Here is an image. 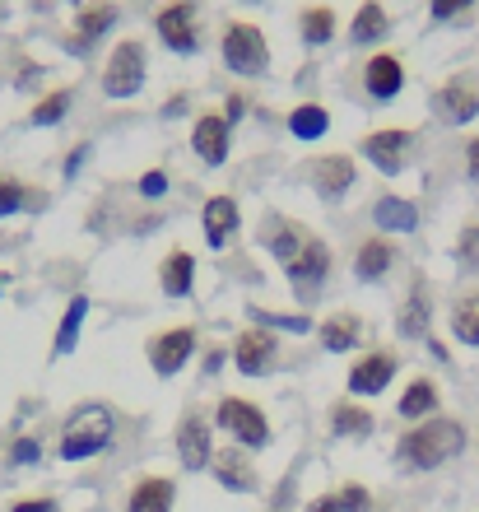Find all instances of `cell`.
Masks as SVG:
<instances>
[{
	"instance_id": "obj_2",
	"label": "cell",
	"mask_w": 479,
	"mask_h": 512,
	"mask_svg": "<svg viewBox=\"0 0 479 512\" xmlns=\"http://www.w3.org/2000/svg\"><path fill=\"white\" fill-rule=\"evenodd\" d=\"M112 433H117V419L107 405H80L75 415L66 419V429H61V461H89L98 457L103 447H112Z\"/></svg>"
},
{
	"instance_id": "obj_45",
	"label": "cell",
	"mask_w": 479,
	"mask_h": 512,
	"mask_svg": "<svg viewBox=\"0 0 479 512\" xmlns=\"http://www.w3.org/2000/svg\"><path fill=\"white\" fill-rule=\"evenodd\" d=\"M84 154H89V145H80V149H75V154H70V159H66V177H75V173H80V159H84Z\"/></svg>"
},
{
	"instance_id": "obj_1",
	"label": "cell",
	"mask_w": 479,
	"mask_h": 512,
	"mask_svg": "<svg viewBox=\"0 0 479 512\" xmlns=\"http://www.w3.org/2000/svg\"><path fill=\"white\" fill-rule=\"evenodd\" d=\"M466 452V424L452 415H433L424 424H414L405 438L396 443V457L410 471H438L447 461H456Z\"/></svg>"
},
{
	"instance_id": "obj_23",
	"label": "cell",
	"mask_w": 479,
	"mask_h": 512,
	"mask_svg": "<svg viewBox=\"0 0 479 512\" xmlns=\"http://www.w3.org/2000/svg\"><path fill=\"white\" fill-rule=\"evenodd\" d=\"M317 336L331 354L354 350V345H359V317H354V312H331V317L317 326Z\"/></svg>"
},
{
	"instance_id": "obj_7",
	"label": "cell",
	"mask_w": 479,
	"mask_h": 512,
	"mask_svg": "<svg viewBox=\"0 0 479 512\" xmlns=\"http://www.w3.org/2000/svg\"><path fill=\"white\" fill-rule=\"evenodd\" d=\"M191 354H196V326H168V331H159V336L149 340V368L159 378L182 373Z\"/></svg>"
},
{
	"instance_id": "obj_28",
	"label": "cell",
	"mask_w": 479,
	"mask_h": 512,
	"mask_svg": "<svg viewBox=\"0 0 479 512\" xmlns=\"http://www.w3.org/2000/svg\"><path fill=\"white\" fill-rule=\"evenodd\" d=\"M373 219H377V229H386V233H410L419 224V210L405 196H382L373 205Z\"/></svg>"
},
{
	"instance_id": "obj_43",
	"label": "cell",
	"mask_w": 479,
	"mask_h": 512,
	"mask_svg": "<svg viewBox=\"0 0 479 512\" xmlns=\"http://www.w3.org/2000/svg\"><path fill=\"white\" fill-rule=\"evenodd\" d=\"M307 512H340V499L335 494H317V499L307 503Z\"/></svg>"
},
{
	"instance_id": "obj_3",
	"label": "cell",
	"mask_w": 479,
	"mask_h": 512,
	"mask_svg": "<svg viewBox=\"0 0 479 512\" xmlns=\"http://www.w3.org/2000/svg\"><path fill=\"white\" fill-rule=\"evenodd\" d=\"M214 424L242 447V452H261L270 443V419L261 405L242 401V396H224L219 410H214Z\"/></svg>"
},
{
	"instance_id": "obj_39",
	"label": "cell",
	"mask_w": 479,
	"mask_h": 512,
	"mask_svg": "<svg viewBox=\"0 0 479 512\" xmlns=\"http://www.w3.org/2000/svg\"><path fill=\"white\" fill-rule=\"evenodd\" d=\"M475 0H428V10H433V19H456L461 10H470Z\"/></svg>"
},
{
	"instance_id": "obj_22",
	"label": "cell",
	"mask_w": 479,
	"mask_h": 512,
	"mask_svg": "<svg viewBox=\"0 0 479 512\" xmlns=\"http://www.w3.org/2000/svg\"><path fill=\"white\" fill-rule=\"evenodd\" d=\"M84 317H89V298L75 294L61 312V326H56V340H52V354L56 359H66L75 345H80V331H84Z\"/></svg>"
},
{
	"instance_id": "obj_30",
	"label": "cell",
	"mask_w": 479,
	"mask_h": 512,
	"mask_svg": "<svg viewBox=\"0 0 479 512\" xmlns=\"http://www.w3.org/2000/svg\"><path fill=\"white\" fill-rule=\"evenodd\" d=\"M307 238H312V233H307V229H298V224H284V219H275V224H270V238H266V243H270V252L280 256L284 266H289L293 256L303 252V243H307Z\"/></svg>"
},
{
	"instance_id": "obj_34",
	"label": "cell",
	"mask_w": 479,
	"mask_h": 512,
	"mask_svg": "<svg viewBox=\"0 0 479 512\" xmlns=\"http://www.w3.org/2000/svg\"><path fill=\"white\" fill-rule=\"evenodd\" d=\"M326 126H331V117H326V108H317V103H303V108L289 112V131L298 135V140H317V135H326Z\"/></svg>"
},
{
	"instance_id": "obj_12",
	"label": "cell",
	"mask_w": 479,
	"mask_h": 512,
	"mask_svg": "<svg viewBox=\"0 0 479 512\" xmlns=\"http://www.w3.org/2000/svg\"><path fill=\"white\" fill-rule=\"evenodd\" d=\"M410 145H414V131H405V126H391V131L363 135V154H368V163H377L386 177H396L400 168H405V154H410Z\"/></svg>"
},
{
	"instance_id": "obj_37",
	"label": "cell",
	"mask_w": 479,
	"mask_h": 512,
	"mask_svg": "<svg viewBox=\"0 0 479 512\" xmlns=\"http://www.w3.org/2000/svg\"><path fill=\"white\" fill-rule=\"evenodd\" d=\"M335 499H340V512H373V494H368L363 485H354V480H349Z\"/></svg>"
},
{
	"instance_id": "obj_47",
	"label": "cell",
	"mask_w": 479,
	"mask_h": 512,
	"mask_svg": "<svg viewBox=\"0 0 479 512\" xmlns=\"http://www.w3.org/2000/svg\"><path fill=\"white\" fill-rule=\"evenodd\" d=\"M0 294H5V275H0Z\"/></svg>"
},
{
	"instance_id": "obj_27",
	"label": "cell",
	"mask_w": 479,
	"mask_h": 512,
	"mask_svg": "<svg viewBox=\"0 0 479 512\" xmlns=\"http://www.w3.org/2000/svg\"><path fill=\"white\" fill-rule=\"evenodd\" d=\"M396 410H400V419H419V424L433 419V410H438V387H433V378H414Z\"/></svg>"
},
{
	"instance_id": "obj_29",
	"label": "cell",
	"mask_w": 479,
	"mask_h": 512,
	"mask_svg": "<svg viewBox=\"0 0 479 512\" xmlns=\"http://www.w3.org/2000/svg\"><path fill=\"white\" fill-rule=\"evenodd\" d=\"M38 201H42V191H28L24 182H19V177L0 173V219L19 215V210H33Z\"/></svg>"
},
{
	"instance_id": "obj_33",
	"label": "cell",
	"mask_w": 479,
	"mask_h": 512,
	"mask_svg": "<svg viewBox=\"0 0 479 512\" xmlns=\"http://www.w3.org/2000/svg\"><path fill=\"white\" fill-rule=\"evenodd\" d=\"M391 28V19H386V10L377 5V0H368L359 14H354V28H349V38L354 42H377Z\"/></svg>"
},
{
	"instance_id": "obj_31",
	"label": "cell",
	"mask_w": 479,
	"mask_h": 512,
	"mask_svg": "<svg viewBox=\"0 0 479 512\" xmlns=\"http://www.w3.org/2000/svg\"><path fill=\"white\" fill-rule=\"evenodd\" d=\"M298 24H303V42H307V47H321V42L335 38V10H331V5H307Z\"/></svg>"
},
{
	"instance_id": "obj_5",
	"label": "cell",
	"mask_w": 479,
	"mask_h": 512,
	"mask_svg": "<svg viewBox=\"0 0 479 512\" xmlns=\"http://www.w3.org/2000/svg\"><path fill=\"white\" fill-rule=\"evenodd\" d=\"M224 66L233 70V75H247V80L266 75L270 70L266 33H261L256 24H228L224 28Z\"/></svg>"
},
{
	"instance_id": "obj_18",
	"label": "cell",
	"mask_w": 479,
	"mask_h": 512,
	"mask_svg": "<svg viewBox=\"0 0 479 512\" xmlns=\"http://www.w3.org/2000/svg\"><path fill=\"white\" fill-rule=\"evenodd\" d=\"M363 89L373 98H396L400 89H405V66H400V56L396 52H377L368 56V70H363Z\"/></svg>"
},
{
	"instance_id": "obj_15",
	"label": "cell",
	"mask_w": 479,
	"mask_h": 512,
	"mask_svg": "<svg viewBox=\"0 0 479 512\" xmlns=\"http://www.w3.org/2000/svg\"><path fill=\"white\" fill-rule=\"evenodd\" d=\"M210 471L214 480L224 489H233V494H252L256 489V461L242 452V447H219L210 461Z\"/></svg>"
},
{
	"instance_id": "obj_26",
	"label": "cell",
	"mask_w": 479,
	"mask_h": 512,
	"mask_svg": "<svg viewBox=\"0 0 479 512\" xmlns=\"http://www.w3.org/2000/svg\"><path fill=\"white\" fill-rule=\"evenodd\" d=\"M391 261H396V247L386 243V238H368V243L354 252V275H359V280H382L386 270H391Z\"/></svg>"
},
{
	"instance_id": "obj_36",
	"label": "cell",
	"mask_w": 479,
	"mask_h": 512,
	"mask_svg": "<svg viewBox=\"0 0 479 512\" xmlns=\"http://www.w3.org/2000/svg\"><path fill=\"white\" fill-rule=\"evenodd\" d=\"M256 326H284V331H312V317L307 312H266V308H252Z\"/></svg>"
},
{
	"instance_id": "obj_19",
	"label": "cell",
	"mask_w": 479,
	"mask_h": 512,
	"mask_svg": "<svg viewBox=\"0 0 479 512\" xmlns=\"http://www.w3.org/2000/svg\"><path fill=\"white\" fill-rule=\"evenodd\" d=\"M442 112L452 122H475L479 117V80L475 75H452L442 84Z\"/></svg>"
},
{
	"instance_id": "obj_4",
	"label": "cell",
	"mask_w": 479,
	"mask_h": 512,
	"mask_svg": "<svg viewBox=\"0 0 479 512\" xmlns=\"http://www.w3.org/2000/svg\"><path fill=\"white\" fill-rule=\"evenodd\" d=\"M145 70H149V56H145V42L140 38H121L112 47L103 66V94L107 98H135L145 89Z\"/></svg>"
},
{
	"instance_id": "obj_11",
	"label": "cell",
	"mask_w": 479,
	"mask_h": 512,
	"mask_svg": "<svg viewBox=\"0 0 479 512\" xmlns=\"http://www.w3.org/2000/svg\"><path fill=\"white\" fill-rule=\"evenodd\" d=\"M396 378V354L391 350H368L359 364L349 368V396H382Z\"/></svg>"
},
{
	"instance_id": "obj_9",
	"label": "cell",
	"mask_w": 479,
	"mask_h": 512,
	"mask_svg": "<svg viewBox=\"0 0 479 512\" xmlns=\"http://www.w3.org/2000/svg\"><path fill=\"white\" fill-rule=\"evenodd\" d=\"M284 270H289V284H293V289H298L303 298H312L321 289V280L331 275V247L321 243V238H307L303 252L293 256Z\"/></svg>"
},
{
	"instance_id": "obj_46",
	"label": "cell",
	"mask_w": 479,
	"mask_h": 512,
	"mask_svg": "<svg viewBox=\"0 0 479 512\" xmlns=\"http://www.w3.org/2000/svg\"><path fill=\"white\" fill-rule=\"evenodd\" d=\"M224 117H228V122H238V117H242V98H228V112H224Z\"/></svg>"
},
{
	"instance_id": "obj_38",
	"label": "cell",
	"mask_w": 479,
	"mask_h": 512,
	"mask_svg": "<svg viewBox=\"0 0 479 512\" xmlns=\"http://www.w3.org/2000/svg\"><path fill=\"white\" fill-rule=\"evenodd\" d=\"M10 461H14V466H38V461H42V443H38V438H14Z\"/></svg>"
},
{
	"instance_id": "obj_40",
	"label": "cell",
	"mask_w": 479,
	"mask_h": 512,
	"mask_svg": "<svg viewBox=\"0 0 479 512\" xmlns=\"http://www.w3.org/2000/svg\"><path fill=\"white\" fill-rule=\"evenodd\" d=\"M461 261L466 266L479 261V224H466V233H461Z\"/></svg>"
},
{
	"instance_id": "obj_25",
	"label": "cell",
	"mask_w": 479,
	"mask_h": 512,
	"mask_svg": "<svg viewBox=\"0 0 479 512\" xmlns=\"http://www.w3.org/2000/svg\"><path fill=\"white\" fill-rule=\"evenodd\" d=\"M373 429H377L373 410H363V405H354V401L331 405V433L335 438H368Z\"/></svg>"
},
{
	"instance_id": "obj_14",
	"label": "cell",
	"mask_w": 479,
	"mask_h": 512,
	"mask_svg": "<svg viewBox=\"0 0 479 512\" xmlns=\"http://www.w3.org/2000/svg\"><path fill=\"white\" fill-rule=\"evenodd\" d=\"M200 229H205V243L219 252V247H228L233 238H238L242 229V215H238V201L233 196H210L205 201V210H200Z\"/></svg>"
},
{
	"instance_id": "obj_21",
	"label": "cell",
	"mask_w": 479,
	"mask_h": 512,
	"mask_svg": "<svg viewBox=\"0 0 479 512\" xmlns=\"http://www.w3.org/2000/svg\"><path fill=\"white\" fill-rule=\"evenodd\" d=\"M121 14L112 0H94V5H80V14H75V47H89V42H98L107 33V28L117 24Z\"/></svg>"
},
{
	"instance_id": "obj_8",
	"label": "cell",
	"mask_w": 479,
	"mask_h": 512,
	"mask_svg": "<svg viewBox=\"0 0 479 512\" xmlns=\"http://www.w3.org/2000/svg\"><path fill=\"white\" fill-rule=\"evenodd\" d=\"M154 28L159 38L173 47V52L191 56L200 47V33H196V0H168L159 14H154Z\"/></svg>"
},
{
	"instance_id": "obj_44",
	"label": "cell",
	"mask_w": 479,
	"mask_h": 512,
	"mask_svg": "<svg viewBox=\"0 0 479 512\" xmlns=\"http://www.w3.org/2000/svg\"><path fill=\"white\" fill-rule=\"evenodd\" d=\"M466 173L479 182V140H470V145H466Z\"/></svg>"
},
{
	"instance_id": "obj_35",
	"label": "cell",
	"mask_w": 479,
	"mask_h": 512,
	"mask_svg": "<svg viewBox=\"0 0 479 512\" xmlns=\"http://www.w3.org/2000/svg\"><path fill=\"white\" fill-rule=\"evenodd\" d=\"M70 112V89H52L47 98H38L33 103V112H28V126H56L61 117Z\"/></svg>"
},
{
	"instance_id": "obj_13",
	"label": "cell",
	"mask_w": 479,
	"mask_h": 512,
	"mask_svg": "<svg viewBox=\"0 0 479 512\" xmlns=\"http://www.w3.org/2000/svg\"><path fill=\"white\" fill-rule=\"evenodd\" d=\"M228 140H233V122L219 117V112H200L196 126H191V149H196L210 168H219V163L228 159Z\"/></svg>"
},
{
	"instance_id": "obj_20",
	"label": "cell",
	"mask_w": 479,
	"mask_h": 512,
	"mask_svg": "<svg viewBox=\"0 0 479 512\" xmlns=\"http://www.w3.org/2000/svg\"><path fill=\"white\" fill-rule=\"evenodd\" d=\"M159 284L168 298H187L191 289H196V256H191L187 247H173L159 266Z\"/></svg>"
},
{
	"instance_id": "obj_6",
	"label": "cell",
	"mask_w": 479,
	"mask_h": 512,
	"mask_svg": "<svg viewBox=\"0 0 479 512\" xmlns=\"http://www.w3.org/2000/svg\"><path fill=\"white\" fill-rule=\"evenodd\" d=\"M280 359V336L270 326H247L238 340H233V364H238L242 378H261L270 373Z\"/></svg>"
},
{
	"instance_id": "obj_42",
	"label": "cell",
	"mask_w": 479,
	"mask_h": 512,
	"mask_svg": "<svg viewBox=\"0 0 479 512\" xmlns=\"http://www.w3.org/2000/svg\"><path fill=\"white\" fill-rule=\"evenodd\" d=\"M168 191V177L163 173H145L140 177V196H163Z\"/></svg>"
},
{
	"instance_id": "obj_17",
	"label": "cell",
	"mask_w": 479,
	"mask_h": 512,
	"mask_svg": "<svg viewBox=\"0 0 479 512\" xmlns=\"http://www.w3.org/2000/svg\"><path fill=\"white\" fill-rule=\"evenodd\" d=\"M177 485L168 475H140L126 494V512H173Z\"/></svg>"
},
{
	"instance_id": "obj_10",
	"label": "cell",
	"mask_w": 479,
	"mask_h": 512,
	"mask_svg": "<svg viewBox=\"0 0 479 512\" xmlns=\"http://www.w3.org/2000/svg\"><path fill=\"white\" fill-rule=\"evenodd\" d=\"M177 457H182V466L187 471H205L214 461V429L205 415H182V424H177Z\"/></svg>"
},
{
	"instance_id": "obj_24",
	"label": "cell",
	"mask_w": 479,
	"mask_h": 512,
	"mask_svg": "<svg viewBox=\"0 0 479 512\" xmlns=\"http://www.w3.org/2000/svg\"><path fill=\"white\" fill-rule=\"evenodd\" d=\"M428 289L424 284H414V294L400 303V312H396V331L405 340H419V336H428Z\"/></svg>"
},
{
	"instance_id": "obj_41",
	"label": "cell",
	"mask_w": 479,
	"mask_h": 512,
	"mask_svg": "<svg viewBox=\"0 0 479 512\" xmlns=\"http://www.w3.org/2000/svg\"><path fill=\"white\" fill-rule=\"evenodd\" d=\"M10 512H61V503L56 499H19V503H10Z\"/></svg>"
},
{
	"instance_id": "obj_16",
	"label": "cell",
	"mask_w": 479,
	"mask_h": 512,
	"mask_svg": "<svg viewBox=\"0 0 479 512\" xmlns=\"http://www.w3.org/2000/svg\"><path fill=\"white\" fill-rule=\"evenodd\" d=\"M312 187H317L321 201H340V196L354 187V159H349V154L312 159Z\"/></svg>"
},
{
	"instance_id": "obj_32",
	"label": "cell",
	"mask_w": 479,
	"mask_h": 512,
	"mask_svg": "<svg viewBox=\"0 0 479 512\" xmlns=\"http://www.w3.org/2000/svg\"><path fill=\"white\" fill-rule=\"evenodd\" d=\"M452 336L461 345H479V294H466L452 308Z\"/></svg>"
}]
</instances>
